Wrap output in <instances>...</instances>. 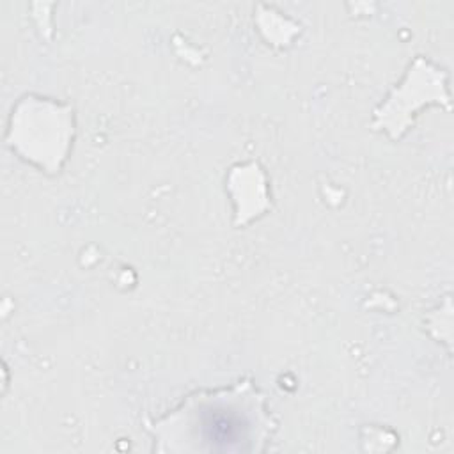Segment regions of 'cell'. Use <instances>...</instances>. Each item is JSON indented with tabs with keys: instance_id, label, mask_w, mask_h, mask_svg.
Masks as SVG:
<instances>
[{
	"instance_id": "6da1fadb",
	"label": "cell",
	"mask_w": 454,
	"mask_h": 454,
	"mask_svg": "<svg viewBox=\"0 0 454 454\" xmlns=\"http://www.w3.org/2000/svg\"><path fill=\"white\" fill-rule=\"evenodd\" d=\"M262 397L250 383L190 395L154 433L172 450H254L270 434Z\"/></svg>"
}]
</instances>
